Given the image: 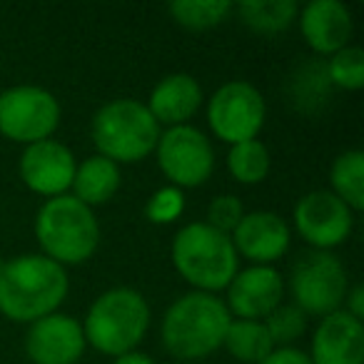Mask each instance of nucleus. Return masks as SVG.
<instances>
[{
	"label": "nucleus",
	"instance_id": "nucleus-12",
	"mask_svg": "<svg viewBox=\"0 0 364 364\" xmlns=\"http://www.w3.org/2000/svg\"><path fill=\"white\" fill-rule=\"evenodd\" d=\"M75 155L70 147H65L58 140H43L36 145H28L21 155V180L26 188L36 195H43L46 200L68 195L75 177Z\"/></svg>",
	"mask_w": 364,
	"mask_h": 364
},
{
	"label": "nucleus",
	"instance_id": "nucleus-27",
	"mask_svg": "<svg viewBox=\"0 0 364 364\" xmlns=\"http://www.w3.org/2000/svg\"><path fill=\"white\" fill-rule=\"evenodd\" d=\"M185 213V193L172 185L155 190L145 205V218L155 225H170Z\"/></svg>",
	"mask_w": 364,
	"mask_h": 364
},
{
	"label": "nucleus",
	"instance_id": "nucleus-3",
	"mask_svg": "<svg viewBox=\"0 0 364 364\" xmlns=\"http://www.w3.org/2000/svg\"><path fill=\"white\" fill-rule=\"evenodd\" d=\"M172 264L195 292L215 294L228 289L240 269V257L230 235L218 232L208 223H190L172 240Z\"/></svg>",
	"mask_w": 364,
	"mask_h": 364
},
{
	"label": "nucleus",
	"instance_id": "nucleus-30",
	"mask_svg": "<svg viewBox=\"0 0 364 364\" xmlns=\"http://www.w3.org/2000/svg\"><path fill=\"white\" fill-rule=\"evenodd\" d=\"M342 309L349 314V317H354V319L362 322V317H364V289H362V284H354V287L347 289V297H344Z\"/></svg>",
	"mask_w": 364,
	"mask_h": 364
},
{
	"label": "nucleus",
	"instance_id": "nucleus-8",
	"mask_svg": "<svg viewBox=\"0 0 364 364\" xmlns=\"http://www.w3.org/2000/svg\"><path fill=\"white\" fill-rule=\"evenodd\" d=\"M60 115V102L46 87L16 85L0 92V135L18 145L50 140Z\"/></svg>",
	"mask_w": 364,
	"mask_h": 364
},
{
	"label": "nucleus",
	"instance_id": "nucleus-23",
	"mask_svg": "<svg viewBox=\"0 0 364 364\" xmlns=\"http://www.w3.org/2000/svg\"><path fill=\"white\" fill-rule=\"evenodd\" d=\"M167 11L177 26L188 31H210V28L223 26L232 16L235 3L230 0H175Z\"/></svg>",
	"mask_w": 364,
	"mask_h": 364
},
{
	"label": "nucleus",
	"instance_id": "nucleus-25",
	"mask_svg": "<svg viewBox=\"0 0 364 364\" xmlns=\"http://www.w3.org/2000/svg\"><path fill=\"white\" fill-rule=\"evenodd\" d=\"M327 80L339 90H362L364 87V53L357 46H347L334 53L324 65Z\"/></svg>",
	"mask_w": 364,
	"mask_h": 364
},
{
	"label": "nucleus",
	"instance_id": "nucleus-7",
	"mask_svg": "<svg viewBox=\"0 0 364 364\" xmlns=\"http://www.w3.org/2000/svg\"><path fill=\"white\" fill-rule=\"evenodd\" d=\"M289 289H292L294 307L302 309L307 317L309 314L327 317L342 309L349 289V277L337 255L309 250L294 262L289 272Z\"/></svg>",
	"mask_w": 364,
	"mask_h": 364
},
{
	"label": "nucleus",
	"instance_id": "nucleus-28",
	"mask_svg": "<svg viewBox=\"0 0 364 364\" xmlns=\"http://www.w3.org/2000/svg\"><path fill=\"white\" fill-rule=\"evenodd\" d=\"M245 215V205L237 195H218L208 205V220L205 223L215 228L218 232L232 235V230L240 225Z\"/></svg>",
	"mask_w": 364,
	"mask_h": 364
},
{
	"label": "nucleus",
	"instance_id": "nucleus-20",
	"mask_svg": "<svg viewBox=\"0 0 364 364\" xmlns=\"http://www.w3.org/2000/svg\"><path fill=\"white\" fill-rule=\"evenodd\" d=\"M235 13L250 31L259 36H277L297 21L299 6L294 0H245L235 3Z\"/></svg>",
	"mask_w": 364,
	"mask_h": 364
},
{
	"label": "nucleus",
	"instance_id": "nucleus-16",
	"mask_svg": "<svg viewBox=\"0 0 364 364\" xmlns=\"http://www.w3.org/2000/svg\"><path fill=\"white\" fill-rule=\"evenodd\" d=\"M297 23L304 43L317 55L332 58L352 41V13L339 0H312L304 8H299Z\"/></svg>",
	"mask_w": 364,
	"mask_h": 364
},
{
	"label": "nucleus",
	"instance_id": "nucleus-9",
	"mask_svg": "<svg viewBox=\"0 0 364 364\" xmlns=\"http://www.w3.org/2000/svg\"><path fill=\"white\" fill-rule=\"evenodd\" d=\"M157 167L172 188L193 190L210 180L215 170V150L200 127L177 125L160 132L155 145Z\"/></svg>",
	"mask_w": 364,
	"mask_h": 364
},
{
	"label": "nucleus",
	"instance_id": "nucleus-11",
	"mask_svg": "<svg viewBox=\"0 0 364 364\" xmlns=\"http://www.w3.org/2000/svg\"><path fill=\"white\" fill-rule=\"evenodd\" d=\"M294 228L312 250L332 252L347 242L354 228V213L329 190H314L294 205Z\"/></svg>",
	"mask_w": 364,
	"mask_h": 364
},
{
	"label": "nucleus",
	"instance_id": "nucleus-21",
	"mask_svg": "<svg viewBox=\"0 0 364 364\" xmlns=\"http://www.w3.org/2000/svg\"><path fill=\"white\" fill-rule=\"evenodd\" d=\"M329 182L332 190L352 213L364 210V152L362 150H347L334 157L329 167Z\"/></svg>",
	"mask_w": 364,
	"mask_h": 364
},
{
	"label": "nucleus",
	"instance_id": "nucleus-22",
	"mask_svg": "<svg viewBox=\"0 0 364 364\" xmlns=\"http://www.w3.org/2000/svg\"><path fill=\"white\" fill-rule=\"evenodd\" d=\"M223 347L242 364H259L274 349L262 322L252 319H232L225 332Z\"/></svg>",
	"mask_w": 364,
	"mask_h": 364
},
{
	"label": "nucleus",
	"instance_id": "nucleus-26",
	"mask_svg": "<svg viewBox=\"0 0 364 364\" xmlns=\"http://www.w3.org/2000/svg\"><path fill=\"white\" fill-rule=\"evenodd\" d=\"M269 339L274 347H292L307 329V314L294 304H279L274 312H269L262 319Z\"/></svg>",
	"mask_w": 364,
	"mask_h": 364
},
{
	"label": "nucleus",
	"instance_id": "nucleus-18",
	"mask_svg": "<svg viewBox=\"0 0 364 364\" xmlns=\"http://www.w3.org/2000/svg\"><path fill=\"white\" fill-rule=\"evenodd\" d=\"M203 87L198 77L188 73H172L152 87L145 107L157 125L167 130V127L188 125V120H193L195 112L203 107Z\"/></svg>",
	"mask_w": 364,
	"mask_h": 364
},
{
	"label": "nucleus",
	"instance_id": "nucleus-10",
	"mask_svg": "<svg viewBox=\"0 0 364 364\" xmlns=\"http://www.w3.org/2000/svg\"><path fill=\"white\" fill-rule=\"evenodd\" d=\"M267 105L252 82L230 80L220 85L208 100V125L218 140L228 145L257 140L264 127Z\"/></svg>",
	"mask_w": 364,
	"mask_h": 364
},
{
	"label": "nucleus",
	"instance_id": "nucleus-5",
	"mask_svg": "<svg viewBox=\"0 0 364 364\" xmlns=\"http://www.w3.org/2000/svg\"><path fill=\"white\" fill-rule=\"evenodd\" d=\"M150 329V304L137 289L112 287L90 304L82 334L90 347L107 357L135 352Z\"/></svg>",
	"mask_w": 364,
	"mask_h": 364
},
{
	"label": "nucleus",
	"instance_id": "nucleus-31",
	"mask_svg": "<svg viewBox=\"0 0 364 364\" xmlns=\"http://www.w3.org/2000/svg\"><path fill=\"white\" fill-rule=\"evenodd\" d=\"M112 364H157L155 359L150 357V354H145V352H127V354H122V357H115V362Z\"/></svg>",
	"mask_w": 364,
	"mask_h": 364
},
{
	"label": "nucleus",
	"instance_id": "nucleus-29",
	"mask_svg": "<svg viewBox=\"0 0 364 364\" xmlns=\"http://www.w3.org/2000/svg\"><path fill=\"white\" fill-rule=\"evenodd\" d=\"M259 364H312V359L297 347H274Z\"/></svg>",
	"mask_w": 364,
	"mask_h": 364
},
{
	"label": "nucleus",
	"instance_id": "nucleus-6",
	"mask_svg": "<svg viewBox=\"0 0 364 364\" xmlns=\"http://www.w3.org/2000/svg\"><path fill=\"white\" fill-rule=\"evenodd\" d=\"M90 132L97 155L107 157L115 165H132L155 152L162 127L150 115L145 102L117 97L95 112Z\"/></svg>",
	"mask_w": 364,
	"mask_h": 364
},
{
	"label": "nucleus",
	"instance_id": "nucleus-4",
	"mask_svg": "<svg viewBox=\"0 0 364 364\" xmlns=\"http://www.w3.org/2000/svg\"><path fill=\"white\" fill-rule=\"evenodd\" d=\"M36 240L48 259L60 267L82 264L97 252L100 223L95 213L70 193L46 200L36 218Z\"/></svg>",
	"mask_w": 364,
	"mask_h": 364
},
{
	"label": "nucleus",
	"instance_id": "nucleus-15",
	"mask_svg": "<svg viewBox=\"0 0 364 364\" xmlns=\"http://www.w3.org/2000/svg\"><path fill=\"white\" fill-rule=\"evenodd\" d=\"M237 257L250 259V264H267L272 267L289 250V225L269 210L245 213L240 225L230 235Z\"/></svg>",
	"mask_w": 364,
	"mask_h": 364
},
{
	"label": "nucleus",
	"instance_id": "nucleus-2",
	"mask_svg": "<svg viewBox=\"0 0 364 364\" xmlns=\"http://www.w3.org/2000/svg\"><path fill=\"white\" fill-rule=\"evenodd\" d=\"M230 322L225 299L193 289L167 307L160 327L162 347L180 362H198L223 347Z\"/></svg>",
	"mask_w": 364,
	"mask_h": 364
},
{
	"label": "nucleus",
	"instance_id": "nucleus-19",
	"mask_svg": "<svg viewBox=\"0 0 364 364\" xmlns=\"http://www.w3.org/2000/svg\"><path fill=\"white\" fill-rule=\"evenodd\" d=\"M120 165H115L102 155H90L82 162H77L70 195L92 210L97 205L110 203L120 190Z\"/></svg>",
	"mask_w": 364,
	"mask_h": 364
},
{
	"label": "nucleus",
	"instance_id": "nucleus-14",
	"mask_svg": "<svg viewBox=\"0 0 364 364\" xmlns=\"http://www.w3.org/2000/svg\"><path fill=\"white\" fill-rule=\"evenodd\" d=\"M284 299V279L274 267L267 264H250L237 269L232 282L228 284V307L230 317L252 319L262 322L269 312L282 304Z\"/></svg>",
	"mask_w": 364,
	"mask_h": 364
},
{
	"label": "nucleus",
	"instance_id": "nucleus-1",
	"mask_svg": "<svg viewBox=\"0 0 364 364\" xmlns=\"http://www.w3.org/2000/svg\"><path fill=\"white\" fill-rule=\"evenodd\" d=\"M68 292V269L46 255H18L0 262V314L11 322L33 324L58 312Z\"/></svg>",
	"mask_w": 364,
	"mask_h": 364
},
{
	"label": "nucleus",
	"instance_id": "nucleus-24",
	"mask_svg": "<svg viewBox=\"0 0 364 364\" xmlns=\"http://www.w3.org/2000/svg\"><path fill=\"white\" fill-rule=\"evenodd\" d=\"M269 150L264 147V142L259 140H247L230 145L228 152V170L240 185H259L267 180L269 175Z\"/></svg>",
	"mask_w": 364,
	"mask_h": 364
},
{
	"label": "nucleus",
	"instance_id": "nucleus-17",
	"mask_svg": "<svg viewBox=\"0 0 364 364\" xmlns=\"http://www.w3.org/2000/svg\"><path fill=\"white\" fill-rule=\"evenodd\" d=\"M312 364H364V324L344 309L319 319L309 347Z\"/></svg>",
	"mask_w": 364,
	"mask_h": 364
},
{
	"label": "nucleus",
	"instance_id": "nucleus-13",
	"mask_svg": "<svg viewBox=\"0 0 364 364\" xmlns=\"http://www.w3.org/2000/svg\"><path fill=\"white\" fill-rule=\"evenodd\" d=\"M85 347L82 322L63 312L33 322L26 334V354L33 364H77Z\"/></svg>",
	"mask_w": 364,
	"mask_h": 364
}]
</instances>
